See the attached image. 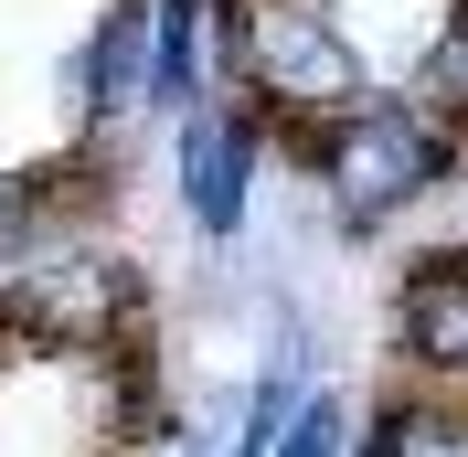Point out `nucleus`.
Here are the masks:
<instances>
[{
    "label": "nucleus",
    "mask_w": 468,
    "mask_h": 457,
    "mask_svg": "<svg viewBox=\"0 0 468 457\" xmlns=\"http://www.w3.org/2000/svg\"><path fill=\"white\" fill-rule=\"evenodd\" d=\"M394 330L437 383H468V256H426L394 298Z\"/></svg>",
    "instance_id": "20e7f679"
},
{
    "label": "nucleus",
    "mask_w": 468,
    "mask_h": 457,
    "mask_svg": "<svg viewBox=\"0 0 468 457\" xmlns=\"http://www.w3.org/2000/svg\"><path fill=\"white\" fill-rule=\"evenodd\" d=\"M245 171H256V128L224 107H192L181 117V202L203 234H234L245 224Z\"/></svg>",
    "instance_id": "7ed1b4c3"
},
{
    "label": "nucleus",
    "mask_w": 468,
    "mask_h": 457,
    "mask_svg": "<svg viewBox=\"0 0 468 457\" xmlns=\"http://www.w3.org/2000/svg\"><path fill=\"white\" fill-rule=\"evenodd\" d=\"M277 457H351V415H341V394H309L288 415V436H277Z\"/></svg>",
    "instance_id": "0eeeda50"
},
{
    "label": "nucleus",
    "mask_w": 468,
    "mask_h": 457,
    "mask_svg": "<svg viewBox=\"0 0 468 457\" xmlns=\"http://www.w3.org/2000/svg\"><path fill=\"white\" fill-rule=\"evenodd\" d=\"M373 457H468L458 447V415H437V404H394L373 426Z\"/></svg>",
    "instance_id": "423d86ee"
},
{
    "label": "nucleus",
    "mask_w": 468,
    "mask_h": 457,
    "mask_svg": "<svg viewBox=\"0 0 468 457\" xmlns=\"http://www.w3.org/2000/svg\"><path fill=\"white\" fill-rule=\"evenodd\" d=\"M149 43H160V11H139V0H128V11H107L96 54L75 64V75H86V107H128V96H139V64H149Z\"/></svg>",
    "instance_id": "39448f33"
},
{
    "label": "nucleus",
    "mask_w": 468,
    "mask_h": 457,
    "mask_svg": "<svg viewBox=\"0 0 468 457\" xmlns=\"http://www.w3.org/2000/svg\"><path fill=\"white\" fill-rule=\"evenodd\" d=\"M309 160H320V181H330V213H341L351 234H373V224H394L405 202H426L447 181L458 139H447V117H426L415 96H373V107L341 117Z\"/></svg>",
    "instance_id": "f03ea898"
},
{
    "label": "nucleus",
    "mask_w": 468,
    "mask_h": 457,
    "mask_svg": "<svg viewBox=\"0 0 468 457\" xmlns=\"http://www.w3.org/2000/svg\"><path fill=\"white\" fill-rule=\"evenodd\" d=\"M224 64L298 128V149H320L341 117L373 107L362 54H351V32L320 0H224Z\"/></svg>",
    "instance_id": "f257e3e1"
}]
</instances>
